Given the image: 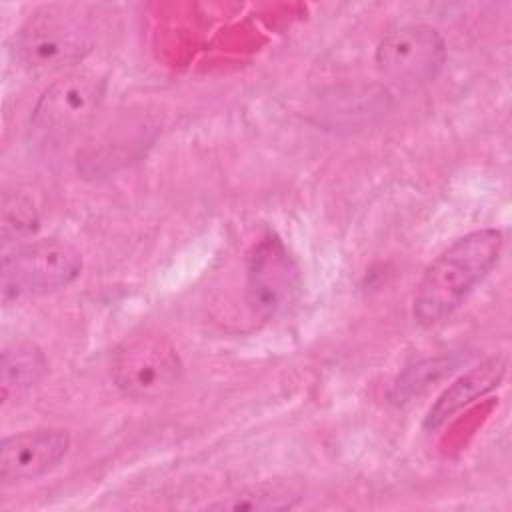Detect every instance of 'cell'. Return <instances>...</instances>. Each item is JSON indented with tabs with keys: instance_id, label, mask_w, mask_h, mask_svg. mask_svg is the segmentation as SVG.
Returning <instances> with one entry per match:
<instances>
[{
	"instance_id": "obj_1",
	"label": "cell",
	"mask_w": 512,
	"mask_h": 512,
	"mask_svg": "<svg viewBox=\"0 0 512 512\" xmlns=\"http://www.w3.org/2000/svg\"><path fill=\"white\" fill-rule=\"evenodd\" d=\"M504 236L496 228L468 232L444 248L424 270L412 300V316L420 326L448 318L496 266Z\"/></svg>"
},
{
	"instance_id": "obj_2",
	"label": "cell",
	"mask_w": 512,
	"mask_h": 512,
	"mask_svg": "<svg viewBox=\"0 0 512 512\" xmlns=\"http://www.w3.org/2000/svg\"><path fill=\"white\" fill-rule=\"evenodd\" d=\"M10 50L30 74H64L92 50V30L86 18L70 8L46 6L20 26Z\"/></svg>"
},
{
	"instance_id": "obj_3",
	"label": "cell",
	"mask_w": 512,
	"mask_h": 512,
	"mask_svg": "<svg viewBox=\"0 0 512 512\" xmlns=\"http://www.w3.org/2000/svg\"><path fill=\"white\" fill-rule=\"evenodd\" d=\"M106 80L92 70H68L52 80L30 114V134L36 142L62 144L84 130L98 114Z\"/></svg>"
},
{
	"instance_id": "obj_4",
	"label": "cell",
	"mask_w": 512,
	"mask_h": 512,
	"mask_svg": "<svg viewBox=\"0 0 512 512\" xmlns=\"http://www.w3.org/2000/svg\"><path fill=\"white\" fill-rule=\"evenodd\" d=\"M182 372L184 364L176 346L156 332L124 340L116 348L110 368L114 386L136 402L166 398L182 380Z\"/></svg>"
},
{
	"instance_id": "obj_5",
	"label": "cell",
	"mask_w": 512,
	"mask_h": 512,
	"mask_svg": "<svg viewBox=\"0 0 512 512\" xmlns=\"http://www.w3.org/2000/svg\"><path fill=\"white\" fill-rule=\"evenodd\" d=\"M82 272V254L60 238L32 240L2 258L4 300L42 296L70 286Z\"/></svg>"
},
{
	"instance_id": "obj_6",
	"label": "cell",
	"mask_w": 512,
	"mask_h": 512,
	"mask_svg": "<svg viewBox=\"0 0 512 512\" xmlns=\"http://www.w3.org/2000/svg\"><path fill=\"white\" fill-rule=\"evenodd\" d=\"M302 292V274L286 244L272 232L246 256V304L260 320L286 314Z\"/></svg>"
},
{
	"instance_id": "obj_7",
	"label": "cell",
	"mask_w": 512,
	"mask_h": 512,
	"mask_svg": "<svg viewBox=\"0 0 512 512\" xmlns=\"http://www.w3.org/2000/svg\"><path fill=\"white\" fill-rule=\"evenodd\" d=\"M446 42L428 24H402L382 36L374 62L390 84L414 90L430 84L446 64Z\"/></svg>"
},
{
	"instance_id": "obj_8",
	"label": "cell",
	"mask_w": 512,
	"mask_h": 512,
	"mask_svg": "<svg viewBox=\"0 0 512 512\" xmlns=\"http://www.w3.org/2000/svg\"><path fill=\"white\" fill-rule=\"evenodd\" d=\"M70 450V434L62 428L22 430L0 444L2 482L36 480L50 472Z\"/></svg>"
},
{
	"instance_id": "obj_9",
	"label": "cell",
	"mask_w": 512,
	"mask_h": 512,
	"mask_svg": "<svg viewBox=\"0 0 512 512\" xmlns=\"http://www.w3.org/2000/svg\"><path fill=\"white\" fill-rule=\"evenodd\" d=\"M508 360L504 354H496L470 368L462 376H458L430 406L424 416V428L428 432L438 430L446 422H450L458 412L474 404L478 398L490 394L500 386L506 376Z\"/></svg>"
},
{
	"instance_id": "obj_10",
	"label": "cell",
	"mask_w": 512,
	"mask_h": 512,
	"mask_svg": "<svg viewBox=\"0 0 512 512\" xmlns=\"http://www.w3.org/2000/svg\"><path fill=\"white\" fill-rule=\"evenodd\" d=\"M48 372L46 354L32 342H16L2 352L0 378H2V398L8 400L10 394L22 392L38 384Z\"/></svg>"
},
{
	"instance_id": "obj_11",
	"label": "cell",
	"mask_w": 512,
	"mask_h": 512,
	"mask_svg": "<svg viewBox=\"0 0 512 512\" xmlns=\"http://www.w3.org/2000/svg\"><path fill=\"white\" fill-rule=\"evenodd\" d=\"M458 366V360L454 356H434L420 362H414L406 366L402 372L396 374V378L390 384L388 400L394 406H406L420 394H424L430 386L446 378L454 368Z\"/></svg>"
},
{
	"instance_id": "obj_12",
	"label": "cell",
	"mask_w": 512,
	"mask_h": 512,
	"mask_svg": "<svg viewBox=\"0 0 512 512\" xmlns=\"http://www.w3.org/2000/svg\"><path fill=\"white\" fill-rule=\"evenodd\" d=\"M300 496L286 486H254L238 492L236 496L222 498L208 504L210 510H286L292 508Z\"/></svg>"
},
{
	"instance_id": "obj_13",
	"label": "cell",
	"mask_w": 512,
	"mask_h": 512,
	"mask_svg": "<svg viewBox=\"0 0 512 512\" xmlns=\"http://www.w3.org/2000/svg\"><path fill=\"white\" fill-rule=\"evenodd\" d=\"M38 226V214L34 204L22 194H4L2 198V240L26 238Z\"/></svg>"
}]
</instances>
